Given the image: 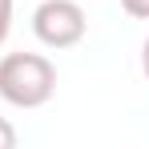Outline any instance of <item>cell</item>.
Wrapping results in <instances>:
<instances>
[{
	"label": "cell",
	"mask_w": 149,
	"mask_h": 149,
	"mask_svg": "<svg viewBox=\"0 0 149 149\" xmlns=\"http://www.w3.org/2000/svg\"><path fill=\"white\" fill-rule=\"evenodd\" d=\"M56 93V69L40 52H8L0 56V97L16 109H40Z\"/></svg>",
	"instance_id": "1"
},
{
	"label": "cell",
	"mask_w": 149,
	"mask_h": 149,
	"mask_svg": "<svg viewBox=\"0 0 149 149\" xmlns=\"http://www.w3.org/2000/svg\"><path fill=\"white\" fill-rule=\"evenodd\" d=\"M32 32L45 49H73L89 32V16L77 0H40L32 12Z\"/></svg>",
	"instance_id": "2"
},
{
	"label": "cell",
	"mask_w": 149,
	"mask_h": 149,
	"mask_svg": "<svg viewBox=\"0 0 149 149\" xmlns=\"http://www.w3.org/2000/svg\"><path fill=\"white\" fill-rule=\"evenodd\" d=\"M12 32V0H0V45L8 40Z\"/></svg>",
	"instance_id": "3"
},
{
	"label": "cell",
	"mask_w": 149,
	"mask_h": 149,
	"mask_svg": "<svg viewBox=\"0 0 149 149\" xmlns=\"http://www.w3.org/2000/svg\"><path fill=\"white\" fill-rule=\"evenodd\" d=\"M121 8L133 20H149V0H121Z\"/></svg>",
	"instance_id": "4"
},
{
	"label": "cell",
	"mask_w": 149,
	"mask_h": 149,
	"mask_svg": "<svg viewBox=\"0 0 149 149\" xmlns=\"http://www.w3.org/2000/svg\"><path fill=\"white\" fill-rule=\"evenodd\" d=\"M12 145H16V129L0 117V149H12Z\"/></svg>",
	"instance_id": "5"
},
{
	"label": "cell",
	"mask_w": 149,
	"mask_h": 149,
	"mask_svg": "<svg viewBox=\"0 0 149 149\" xmlns=\"http://www.w3.org/2000/svg\"><path fill=\"white\" fill-rule=\"evenodd\" d=\"M141 73L149 77V36H145V45H141Z\"/></svg>",
	"instance_id": "6"
}]
</instances>
